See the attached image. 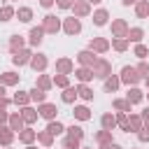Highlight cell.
Returning a JSON list of instances; mask_svg holds the SVG:
<instances>
[{
    "mask_svg": "<svg viewBox=\"0 0 149 149\" xmlns=\"http://www.w3.org/2000/svg\"><path fill=\"white\" fill-rule=\"evenodd\" d=\"M109 70H112V68H109V63H107V61H102V58L93 63V77H102V79H105V77H109Z\"/></svg>",
    "mask_w": 149,
    "mask_h": 149,
    "instance_id": "obj_1",
    "label": "cell"
},
{
    "mask_svg": "<svg viewBox=\"0 0 149 149\" xmlns=\"http://www.w3.org/2000/svg\"><path fill=\"white\" fill-rule=\"evenodd\" d=\"M121 81H126V84H137V81H140L137 70H135V68H130V65H126V68L121 70Z\"/></svg>",
    "mask_w": 149,
    "mask_h": 149,
    "instance_id": "obj_2",
    "label": "cell"
},
{
    "mask_svg": "<svg viewBox=\"0 0 149 149\" xmlns=\"http://www.w3.org/2000/svg\"><path fill=\"white\" fill-rule=\"evenodd\" d=\"M44 33H56L58 28H61V21L56 19V16H44Z\"/></svg>",
    "mask_w": 149,
    "mask_h": 149,
    "instance_id": "obj_3",
    "label": "cell"
},
{
    "mask_svg": "<svg viewBox=\"0 0 149 149\" xmlns=\"http://www.w3.org/2000/svg\"><path fill=\"white\" fill-rule=\"evenodd\" d=\"M79 30H81V23H79L77 19H68V21H65V33H68V35H77Z\"/></svg>",
    "mask_w": 149,
    "mask_h": 149,
    "instance_id": "obj_4",
    "label": "cell"
},
{
    "mask_svg": "<svg viewBox=\"0 0 149 149\" xmlns=\"http://www.w3.org/2000/svg\"><path fill=\"white\" fill-rule=\"evenodd\" d=\"M12 61H14L16 65H26V63L30 61V51H14Z\"/></svg>",
    "mask_w": 149,
    "mask_h": 149,
    "instance_id": "obj_5",
    "label": "cell"
},
{
    "mask_svg": "<svg viewBox=\"0 0 149 149\" xmlns=\"http://www.w3.org/2000/svg\"><path fill=\"white\" fill-rule=\"evenodd\" d=\"M42 35H44V28H33V30H30V44L37 47V44L42 42Z\"/></svg>",
    "mask_w": 149,
    "mask_h": 149,
    "instance_id": "obj_6",
    "label": "cell"
},
{
    "mask_svg": "<svg viewBox=\"0 0 149 149\" xmlns=\"http://www.w3.org/2000/svg\"><path fill=\"white\" fill-rule=\"evenodd\" d=\"M77 58H79V63H81V65H93V63L98 61V58H95V56H93L91 51H81V54H79Z\"/></svg>",
    "mask_w": 149,
    "mask_h": 149,
    "instance_id": "obj_7",
    "label": "cell"
},
{
    "mask_svg": "<svg viewBox=\"0 0 149 149\" xmlns=\"http://www.w3.org/2000/svg\"><path fill=\"white\" fill-rule=\"evenodd\" d=\"M30 65H33L35 70H44V68H47V58H44L42 54H37V56L30 58Z\"/></svg>",
    "mask_w": 149,
    "mask_h": 149,
    "instance_id": "obj_8",
    "label": "cell"
},
{
    "mask_svg": "<svg viewBox=\"0 0 149 149\" xmlns=\"http://www.w3.org/2000/svg\"><path fill=\"white\" fill-rule=\"evenodd\" d=\"M93 23H95V26H105V23H107V12H105V9H98V12L93 14Z\"/></svg>",
    "mask_w": 149,
    "mask_h": 149,
    "instance_id": "obj_9",
    "label": "cell"
},
{
    "mask_svg": "<svg viewBox=\"0 0 149 149\" xmlns=\"http://www.w3.org/2000/svg\"><path fill=\"white\" fill-rule=\"evenodd\" d=\"M40 114H42L44 119H54V116H56V107H54V105H42V107H40Z\"/></svg>",
    "mask_w": 149,
    "mask_h": 149,
    "instance_id": "obj_10",
    "label": "cell"
},
{
    "mask_svg": "<svg viewBox=\"0 0 149 149\" xmlns=\"http://www.w3.org/2000/svg\"><path fill=\"white\" fill-rule=\"evenodd\" d=\"M16 16H19V21H23V23H28V21L33 19V12H30L28 7H21V9L16 12Z\"/></svg>",
    "mask_w": 149,
    "mask_h": 149,
    "instance_id": "obj_11",
    "label": "cell"
},
{
    "mask_svg": "<svg viewBox=\"0 0 149 149\" xmlns=\"http://www.w3.org/2000/svg\"><path fill=\"white\" fill-rule=\"evenodd\" d=\"M116 88H119V79H116V77H107V79H105V91L112 93V91H116Z\"/></svg>",
    "mask_w": 149,
    "mask_h": 149,
    "instance_id": "obj_12",
    "label": "cell"
},
{
    "mask_svg": "<svg viewBox=\"0 0 149 149\" xmlns=\"http://www.w3.org/2000/svg\"><path fill=\"white\" fill-rule=\"evenodd\" d=\"M114 126H116V119H114L112 114H105V116H102V128H105V130H112Z\"/></svg>",
    "mask_w": 149,
    "mask_h": 149,
    "instance_id": "obj_13",
    "label": "cell"
},
{
    "mask_svg": "<svg viewBox=\"0 0 149 149\" xmlns=\"http://www.w3.org/2000/svg\"><path fill=\"white\" fill-rule=\"evenodd\" d=\"M135 12H137V16H140V19H144V16L149 14V2H147V0L137 2V9H135Z\"/></svg>",
    "mask_w": 149,
    "mask_h": 149,
    "instance_id": "obj_14",
    "label": "cell"
},
{
    "mask_svg": "<svg viewBox=\"0 0 149 149\" xmlns=\"http://www.w3.org/2000/svg\"><path fill=\"white\" fill-rule=\"evenodd\" d=\"M21 44H23L21 35H12V40H9V49H12V51H19V49H21Z\"/></svg>",
    "mask_w": 149,
    "mask_h": 149,
    "instance_id": "obj_15",
    "label": "cell"
},
{
    "mask_svg": "<svg viewBox=\"0 0 149 149\" xmlns=\"http://www.w3.org/2000/svg\"><path fill=\"white\" fill-rule=\"evenodd\" d=\"M77 77H79V81H88V79L93 77V70H88V68H81V70H77Z\"/></svg>",
    "mask_w": 149,
    "mask_h": 149,
    "instance_id": "obj_16",
    "label": "cell"
},
{
    "mask_svg": "<svg viewBox=\"0 0 149 149\" xmlns=\"http://www.w3.org/2000/svg\"><path fill=\"white\" fill-rule=\"evenodd\" d=\"M0 81H2V84H16L19 77H16L14 72H5V74H0Z\"/></svg>",
    "mask_w": 149,
    "mask_h": 149,
    "instance_id": "obj_17",
    "label": "cell"
},
{
    "mask_svg": "<svg viewBox=\"0 0 149 149\" xmlns=\"http://www.w3.org/2000/svg\"><path fill=\"white\" fill-rule=\"evenodd\" d=\"M74 116L79 119V121H86L91 114H88V107H74Z\"/></svg>",
    "mask_w": 149,
    "mask_h": 149,
    "instance_id": "obj_18",
    "label": "cell"
},
{
    "mask_svg": "<svg viewBox=\"0 0 149 149\" xmlns=\"http://www.w3.org/2000/svg\"><path fill=\"white\" fill-rule=\"evenodd\" d=\"M126 100H128V102H140V100H142V93H140L137 88H130V91H128V98H126Z\"/></svg>",
    "mask_w": 149,
    "mask_h": 149,
    "instance_id": "obj_19",
    "label": "cell"
},
{
    "mask_svg": "<svg viewBox=\"0 0 149 149\" xmlns=\"http://www.w3.org/2000/svg\"><path fill=\"white\" fill-rule=\"evenodd\" d=\"M58 70H61L63 74H68V72L72 70V63H70L68 58H63V61H58Z\"/></svg>",
    "mask_w": 149,
    "mask_h": 149,
    "instance_id": "obj_20",
    "label": "cell"
},
{
    "mask_svg": "<svg viewBox=\"0 0 149 149\" xmlns=\"http://www.w3.org/2000/svg\"><path fill=\"white\" fill-rule=\"evenodd\" d=\"M77 93H79L84 100H91V98H93V91H91L88 86H79V88H77Z\"/></svg>",
    "mask_w": 149,
    "mask_h": 149,
    "instance_id": "obj_21",
    "label": "cell"
},
{
    "mask_svg": "<svg viewBox=\"0 0 149 149\" xmlns=\"http://www.w3.org/2000/svg\"><path fill=\"white\" fill-rule=\"evenodd\" d=\"M30 98H33V100H37V102H44V91L35 86V88L30 91Z\"/></svg>",
    "mask_w": 149,
    "mask_h": 149,
    "instance_id": "obj_22",
    "label": "cell"
},
{
    "mask_svg": "<svg viewBox=\"0 0 149 149\" xmlns=\"http://www.w3.org/2000/svg\"><path fill=\"white\" fill-rule=\"evenodd\" d=\"M47 130H49L51 135H58V133H63V123H58V121H51Z\"/></svg>",
    "mask_w": 149,
    "mask_h": 149,
    "instance_id": "obj_23",
    "label": "cell"
},
{
    "mask_svg": "<svg viewBox=\"0 0 149 149\" xmlns=\"http://www.w3.org/2000/svg\"><path fill=\"white\" fill-rule=\"evenodd\" d=\"M68 130H70V137H74V140H81V137H84V130H81L79 126H70Z\"/></svg>",
    "mask_w": 149,
    "mask_h": 149,
    "instance_id": "obj_24",
    "label": "cell"
},
{
    "mask_svg": "<svg viewBox=\"0 0 149 149\" xmlns=\"http://www.w3.org/2000/svg\"><path fill=\"white\" fill-rule=\"evenodd\" d=\"M12 16H14V9L12 7H2L0 9V21H9Z\"/></svg>",
    "mask_w": 149,
    "mask_h": 149,
    "instance_id": "obj_25",
    "label": "cell"
},
{
    "mask_svg": "<svg viewBox=\"0 0 149 149\" xmlns=\"http://www.w3.org/2000/svg\"><path fill=\"white\" fill-rule=\"evenodd\" d=\"M91 49H95V51H105V49H107V42H105V40H93V42H91Z\"/></svg>",
    "mask_w": 149,
    "mask_h": 149,
    "instance_id": "obj_26",
    "label": "cell"
},
{
    "mask_svg": "<svg viewBox=\"0 0 149 149\" xmlns=\"http://www.w3.org/2000/svg\"><path fill=\"white\" fill-rule=\"evenodd\" d=\"M77 98V91L74 88H65V93H63V102H72Z\"/></svg>",
    "mask_w": 149,
    "mask_h": 149,
    "instance_id": "obj_27",
    "label": "cell"
},
{
    "mask_svg": "<svg viewBox=\"0 0 149 149\" xmlns=\"http://www.w3.org/2000/svg\"><path fill=\"white\" fill-rule=\"evenodd\" d=\"M86 12H88V5H86V2H77V5H74V14H79V16H84Z\"/></svg>",
    "mask_w": 149,
    "mask_h": 149,
    "instance_id": "obj_28",
    "label": "cell"
},
{
    "mask_svg": "<svg viewBox=\"0 0 149 149\" xmlns=\"http://www.w3.org/2000/svg\"><path fill=\"white\" fill-rule=\"evenodd\" d=\"M128 40H133V42H140V40H142V30H140V28H133V30L128 33Z\"/></svg>",
    "mask_w": 149,
    "mask_h": 149,
    "instance_id": "obj_29",
    "label": "cell"
},
{
    "mask_svg": "<svg viewBox=\"0 0 149 149\" xmlns=\"http://www.w3.org/2000/svg\"><path fill=\"white\" fill-rule=\"evenodd\" d=\"M114 107H116V109H121V112H130V102H128V100H116V102H114Z\"/></svg>",
    "mask_w": 149,
    "mask_h": 149,
    "instance_id": "obj_30",
    "label": "cell"
},
{
    "mask_svg": "<svg viewBox=\"0 0 149 149\" xmlns=\"http://www.w3.org/2000/svg\"><path fill=\"white\" fill-rule=\"evenodd\" d=\"M0 142H2V144H9V142H12V130L2 128V133H0Z\"/></svg>",
    "mask_w": 149,
    "mask_h": 149,
    "instance_id": "obj_31",
    "label": "cell"
},
{
    "mask_svg": "<svg viewBox=\"0 0 149 149\" xmlns=\"http://www.w3.org/2000/svg\"><path fill=\"white\" fill-rule=\"evenodd\" d=\"M112 28H114V33H119V35H123V33H126V23H123V21H114V23H112Z\"/></svg>",
    "mask_w": 149,
    "mask_h": 149,
    "instance_id": "obj_32",
    "label": "cell"
},
{
    "mask_svg": "<svg viewBox=\"0 0 149 149\" xmlns=\"http://www.w3.org/2000/svg\"><path fill=\"white\" fill-rule=\"evenodd\" d=\"M19 137H21L23 142H33V137H35V133H33V130H21V133H19Z\"/></svg>",
    "mask_w": 149,
    "mask_h": 149,
    "instance_id": "obj_33",
    "label": "cell"
},
{
    "mask_svg": "<svg viewBox=\"0 0 149 149\" xmlns=\"http://www.w3.org/2000/svg\"><path fill=\"white\" fill-rule=\"evenodd\" d=\"M140 123H142V121H140V116H130V123H128V130H130V128H133V130H140Z\"/></svg>",
    "mask_w": 149,
    "mask_h": 149,
    "instance_id": "obj_34",
    "label": "cell"
},
{
    "mask_svg": "<svg viewBox=\"0 0 149 149\" xmlns=\"http://www.w3.org/2000/svg\"><path fill=\"white\" fill-rule=\"evenodd\" d=\"M77 147H79V140H74V137L65 140V149H77Z\"/></svg>",
    "mask_w": 149,
    "mask_h": 149,
    "instance_id": "obj_35",
    "label": "cell"
},
{
    "mask_svg": "<svg viewBox=\"0 0 149 149\" xmlns=\"http://www.w3.org/2000/svg\"><path fill=\"white\" fill-rule=\"evenodd\" d=\"M14 102H16V105H26V102H28V95H23V93H16V95H14Z\"/></svg>",
    "mask_w": 149,
    "mask_h": 149,
    "instance_id": "obj_36",
    "label": "cell"
},
{
    "mask_svg": "<svg viewBox=\"0 0 149 149\" xmlns=\"http://www.w3.org/2000/svg\"><path fill=\"white\" fill-rule=\"evenodd\" d=\"M137 137H140L142 142H149V126H147V128H142V130L137 133Z\"/></svg>",
    "mask_w": 149,
    "mask_h": 149,
    "instance_id": "obj_37",
    "label": "cell"
},
{
    "mask_svg": "<svg viewBox=\"0 0 149 149\" xmlns=\"http://www.w3.org/2000/svg\"><path fill=\"white\" fill-rule=\"evenodd\" d=\"M135 56H140V58H144V56H147V47H142V44H137V47H135Z\"/></svg>",
    "mask_w": 149,
    "mask_h": 149,
    "instance_id": "obj_38",
    "label": "cell"
},
{
    "mask_svg": "<svg viewBox=\"0 0 149 149\" xmlns=\"http://www.w3.org/2000/svg\"><path fill=\"white\" fill-rule=\"evenodd\" d=\"M54 84H58V86H68V77H65V74H58V77L54 79Z\"/></svg>",
    "mask_w": 149,
    "mask_h": 149,
    "instance_id": "obj_39",
    "label": "cell"
},
{
    "mask_svg": "<svg viewBox=\"0 0 149 149\" xmlns=\"http://www.w3.org/2000/svg\"><path fill=\"white\" fill-rule=\"evenodd\" d=\"M12 130H21V116H12Z\"/></svg>",
    "mask_w": 149,
    "mask_h": 149,
    "instance_id": "obj_40",
    "label": "cell"
},
{
    "mask_svg": "<svg viewBox=\"0 0 149 149\" xmlns=\"http://www.w3.org/2000/svg\"><path fill=\"white\" fill-rule=\"evenodd\" d=\"M116 123H119L121 128H126V130H128V121H126V114H119V116H116Z\"/></svg>",
    "mask_w": 149,
    "mask_h": 149,
    "instance_id": "obj_41",
    "label": "cell"
},
{
    "mask_svg": "<svg viewBox=\"0 0 149 149\" xmlns=\"http://www.w3.org/2000/svg\"><path fill=\"white\" fill-rule=\"evenodd\" d=\"M37 137H40V142H44V144H51V133H40Z\"/></svg>",
    "mask_w": 149,
    "mask_h": 149,
    "instance_id": "obj_42",
    "label": "cell"
},
{
    "mask_svg": "<svg viewBox=\"0 0 149 149\" xmlns=\"http://www.w3.org/2000/svg\"><path fill=\"white\" fill-rule=\"evenodd\" d=\"M98 142H109V130H102V133H98Z\"/></svg>",
    "mask_w": 149,
    "mask_h": 149,
    "instance_id": "obj_43",
    "label": "cell"
},
{
    "mask_svg": "<svg viewBox=\"0 0 149 149\" xmlns=\"http://www.w3.org/2000/svg\"><path fill=\"white\" fill-rule=\"evenodd\" d=\"M58 2V7H63V9H70L72 7V0H56Z\"/></svg>",
    "mask_w": 149,
    "mask_h": 149,
    "instance_id": "obj_44",
    "label": "cell"
},
{
    "mask_svg": "<svg viewBox=\"0 0 149 149\" xmlns=\"http://www.w3.org/2000/svg\"><path fill=\"white\" fill-rule=\"evenodd\" d=\"M23 119H26V121H33V119H35L33 109H23Z\"/></svg>",
    "mask_w": 149,
    "mask_h": 149,
    "instance_id": "obj_45",
    "label": "cell"
},
{
    "mask_svg": "<svg viewBox=\"0 0 149 149\" xmlns=\"http://www.w3.org/2000/svg\"><path fill=\"white\" fill-rule=\"evenodd\" d=\"M137 72H140V77H142V74H147V72H149V65H147V63H142V65L137 68Z\"/></svg>",
    "mask_w": 149,
    "mask_h": 149,
    "instance_id": "obj_46",
    "label": "cell"
},
{
    "mask_svg": "<svg viewBox=\"0 0 149 149\" xmlns=\"http://www.w3.org/2000/svg\"><path fill=\"white\" fill-rule=\"evenodd\" d=\"M40 88H42V91L49 88V79H47V77H40Z\"/></svg>",
    "mask_w": 149,
    "mask_h": 149,
    "instance_id": "obj_47",
    "label": "cell"
},
{
    "mask_svg": "<svg viewBox=\"0 0 149 149\" xmlns=\"http://www.w3.org/2000/svg\"><path fill=\"white\" fill-rule=\"evenodd\" d=\"M114 47H116L119 51H123V49H126V42H123V40H116V42H114Z\"/></svg>",
    "mask_w": 149,
    "mask_h": 149,
    "instance_id": "obj_48",
    "label": "cell"
},
{
    "mask_svg": "<svg viewBox=\"0 0 149 149\" xmlns=\"http://www.w3.org/2000/svg\"><path fill=\"white\" fill-rule=\"evenodd\" d=\"M40 5H42V7H51V5H54V0H40Z\"/></svg>",
    "mask_w": 149,
    "mask_h": 149,
    "instance_id": "obj_49",
    "label": "cell"
},
{
    "mask_svg": "<svg viewBox=\"0 0 149 149\" xmlns=\"http://www.w3.org/2000/svg\"><path fill=\"white\" fill-rule=\"evenodd\" d=\"M142 119H144V121H147V123H149V107H147V109H144V112H142Z\"/></svg>",
    "mask_w": 149,
    "mask_h": 149,
    "instance_id": "obj_50",
    "label": "cell"
},
{
    "mask_svg": "<svg viewBox=\"0 0 149 149\" xmlns=\"http://www.w3.org/2000/svg\"><path fill=\"white\" fill-rule=\"evenodd\" d=\"M105 149H121V147H119V144H112V142H109V144H107Z\"/></svg>",
    "mask_w": 149,
    "mask_h": 149,
    "instance_id": "obj_51",
    "label": "cell"
},
{
    "mask_svg": "<svg viewBox=\"0 0 149 149\" xmlns=\"http://www.w3.org/2000/svg\"><path fill=\"white\" fill-rule=\"evenodd\" d=\"M121 2H123V5H135L137 0H121Z\"/></svg>",
    "mask_w": 149,
    "mask_h": 149,
    "instance_id": "obj_52",
    "label": "cell"
},
{
    "mask_svg": "<svg viewBox=\"0 0 149 149\" xmlns=\"http://www.w3.org/2000/svg\"><path fill=\"white\" fill-rule=\"evenodd\" d=\"M2 95H5V88H2V86H0V98H2Z\"/></svg>",
    "mask_w": 149,
    "mask_h": 149,
    "instance_id": "obj_53",
    "label": "cell"
},
{
    "mask_svg": "<svg viewBox=\"0 0 149 149\" xmlns=\"http://www.w3.org/2000/svg\"><path fill=\"white\" fill-rule=\"evenodd\" d=\"M88 2H100V0H88Z\"/></svg>",
    "mask_w": 149,
    "mask_h": 149,
    "instance_id": "obj_54",
    "label": "cell"
},
{
    "mask_svg": "<svg viewBox=\"0 0 149 149\" xmlns=\"http://www.w3.org/2000/svg\"><path fill=\"white\" fill-rule=\"evenodd\" d=\"M147 84H149V77H147Z\"/></svg>",
    "mask_w": 149,
    "mask_h": 149,
    "instance_id": "obj_55",
    "label": "cell"
},
{
    "mask_svg": "<svg viewBox=\"0 0 149 149\" xmlns=\"http://www.w3.org/2000/svg\"><path fill=\"white\" fill-rule=\"evenodd\" d=\"M28 149H35V147H28Z\"/></svg>",
    "mask_w": 149,
    "mask_h": 149,
    "instance_id": "obj_56",
    "label": "cell"
}]
</instances>
